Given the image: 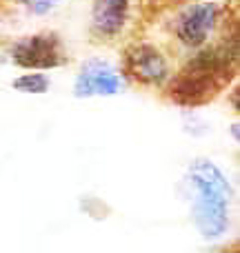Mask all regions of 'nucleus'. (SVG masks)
I'll return each instance as SVG.
<instances>
[{
    "instance_id": "nucleus-1",
    "label": "nucleus",
    "mask_w": 240,
    "mask_h": 253,
    "mask_svg": "<svg viewBox=\"0 0 240 253\" xmlns=\"http://www.w3.org/2000/svg\"><path fill=\"white\" fill-rule=\"evenodd\" d=\"M185 182L192 187V218L205 240H216L229 227V200L232 189L223 171L211 160H193Z\"/></svg>"
},
{
    "instance_id": "nucleus-2",
    "label": "nucleus",
    "mask_w": 240,
    "mask_h": 253,
    "mask_svg": "<svg viewBox=\"0 0 240 253\" xmlns=\"http://www.w3.org/2000/svg\"><path fill=\"white\" fill-rule=\"evenodd\" d=\"M234 65H236V51H229L227 47L207 49L198 53L171 84V98L180 105H200L211 100L232 80Z\"/></svg>"
},
{
    "instance_id": "nucleus-3",
    "label": "nucleus",
    "mask_w": 240,
    "mask_h": 253,
    "mask_svg": "<svg viewBox=\"0 0 240 253\" xmlns=\"http://www.w3.org/2000/svg\"><path fill=\"white\" fill-rule=\"evenodd\" d=\"M13 60L27 69H53L65 62V53L53 34H38L18 40L13 47Z\"/></svg>"
},
{
    "instance_id": "nucleus-4",
    "label": "nucleus",
    "mask_w": 240,
    "mask_h": 253,
    "mask_svg": "<svg viewBox=\"0 0 240 253\" xmlns=\"http://www.w3.org/2000/svg\"><path fill=\"white\" fill-rule=\"evenodd\" d=\"M122 89V76L116 71L114 65L105 60L85 62L80 74L76 76L74 96L76 98H92V96H116Z\"/></svg>"
},
{
    "instance_id": "nucleus-5",
    "label": "nucleus",
    "mask_w": 240,
    "mask_h": 253,
    "mask_svg": "<svg viewBox=\"0 0 240 253\" xmlns=\"http://www.w3.org/2000/svg\"><path fill=\"white\" fill-rule=\"evenodd\" d=\"M127 74L143 84H160L169 76V67L156 47L136 44L127 51Z\"/></svg>"
},
{
    "instance_id": "nucleus-6",
    "label": "nucleus",
    "mask_w": 240,
    "mask_h": 253,
    "mask_svg": "<svg viewBox=\"0 0 240 253\" xmlns=\"http://www.w3.org/2000/svg\"><path fill=\"white\" fill-rule=\"evenodd\" d=\"M216 22V4L214 2H198L189 7L183 16L178 18L176 25V34L185 44L192 47H200L207 40L209 31L214 29Z\"/></svg>"
},
{
    "instance_id": "nucleus-7",
    "label": "nucleus",
    "mask_w": 240,
    "mask_h": 253,
    "mask_svg": "<svg viewBox=\"0 0 240 253\" xmlns=\"http://www.w3.org/2000/svg\"><path fill=\"white\" fill-rule=\"evenodd\" d=\"M129 2L127 0H96L92 9V20L100 34L114 36L125 27Z\"/></svg>"
},
{
    "instance_id": "nucleus-8",
    "label": "nucleus",
    "mask_w": 240,
    "mask_h": 253,
    "mask_svg": "<svg viewBox=\"0 0 240 253\" xmlns=\"http://www.w3.org/2000/svg\"><path fill=\"white\" fill-rule=\"evenodd\" d=\"M11 87L22 93H45L49 89V78L43 74H27L13 80Z\"/></svg>"
},
{
    "instance_id": "nucleus-9",
    "label": "nucleus",
    "mask_w": 240,
    "mask_h": 253,
    "mask_svg": "<svg viewBox=\"0 0 240 253\" xmlns=\"http://www.w3.org/2000/svg\"><path fill=\"white\" fill-rule=\"evenodd\" d=\"M58 2H60V0H22V4H25L27 9H31L34 13H38V16L49 13L51 9H56Z\"/></svg>"
},
{
    "instance_id": "nucleus-10",
    "label": "nucleus",
    "mask_w": 240,
    "mask_h": 253,
    "mask_svg": "<svg viewBox=\"0 0 240 253\" xmlns=\"http://www.w3.org/2000/svg\"><path fill=\"white\" fill-rule=\"evenodd\" d=\"M0 69H2V58H0Z\"/></svg>"
}]
</instances>
